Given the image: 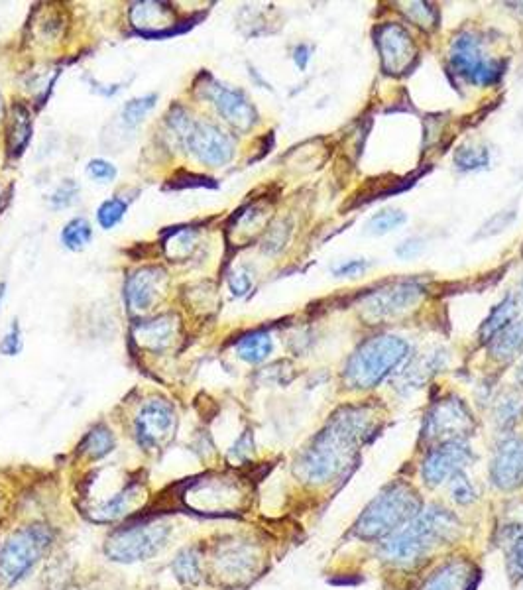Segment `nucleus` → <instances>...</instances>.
I'll list each match as a JSON object with an SVG mask.
<instances>
[{"label":"nucleus","mask_w":523,"mask_h":590,"mask_svg":"<svg viewBox=\"0 0 523 590\" xmlns=\"http://www.w3.org/2000/svg\"><path fill=\"white\" fill-rule=\"evenodd\" d=\"M378 431L376 415L366 406L343 408L311 441L295 463V474L309 484H327L349 471L360 447Z\"/></svg>","instance_id":"1"},{"label":"nucleus","mask_w":523,"mask_h":590,"mask_svg":"<svg viewBox=\"0 0 523 590\" xmlns=\"http://www.w3.org/2000/svg\"><path fill=\"white\" fill-rule=\"evenodd\" d=\"M461 533L459 518L439 506L419 512L406 528L390 535L382 545V555L396 567H415L435 549L455 541Z\"/></svg>","instance_id":"2"},{"label":"nucleus","mask_w":523,"mask_h":590,"mask_svg":"<svg viewBox=\"0 0 523 590\" xmlns=\"http://www.w3.org/2000/svg\"><path fill=\"white\" fill-rule=\"evenodd\" d=\"M421 512L419 492L407 482L386 486L354 524V535L364 541L388 539Z\"/></svg>","instance_id":"3"},{"label":"nucleus","mask_w":523,"mask_h":590,"mask_svg":"<svg viewBox=\"0 0 523 590\" xmlns=\"http://www.w3.org/2000/svg\"><path fill=\"white\" fill-rule=\"evenodd\" d=\"M407 356V343L398 337H376L366 341L350 356L345 368V384L352 390L378 386Z\"/></svg>","instance_id":"4"},{"label":"nucleus","mask_w":523,"mask_h":590,"mask_svg":"<svg viewBox=\"0 0 523 590\" xmlns=\"http://www.w3.org/2000/svg\"><path fill=\"white\" fill-rule=\"evenodd\" d=\"M52 543V531L46 526H28L14 531L0 547V581L14 585L34 569Z\"/></svg>","instance_id":"5"},{"label":"nucleus","mask_w":523,"mask_h":590,"mask_svg":"<svg viewBox=\"0 0 523 590\" xmlns=\"http://www.w3.org/2000/svg\"><path fill=\"white\" fill-rule=\"evenodd\" d=\"M172 533V526L162 520L142 522L113 531L105 543V553L117 563H138L158 555Z\"/></svg>","instance_id":"6"},{"label":"nucleus","mask_w":523,"mask_h":590,"mask_svg":"<svg viewBox=\"0 0 523 590\" xmlns=\"http://www.w3.org/2000/svg\"><path fill=\"white\" fill-rule=\"evenodd\" d=\"M451 67L468 83L486 87L502 79L506 63L490 58L474 34H461L451 48Z\"/></svg>","instance_id":"7"},{"label":"nucleus","mask_w":523,"mask_h":590,"mask_svg":"<svg viewBox=\"0 0 523 590\" xmlns=\"http://www.w3.org/2000/svg\"><path fill=\"white\" fill-rule=\"evenodd\" d=\"M474 431V419L468 412L463 400L449 398L431 408V412L425 417L423 425V441L429 445L435 443H457L470 437Z\"/></svg>","instance_id":"8"},{"label":"nucleus","mask_w":523,"mask_h":590,"mask_svg":"<svg viewBox=\"0 0 523 590\" xmlns=\"http://www.w3.org/2000/svg\"><path fill=\"white\" fill-rule=\"evenodd\" d=\"M423 286L417 282H396L380 288L378 292L364 295L362 299V311L364 317L370 321H380L386 317H394L402 311L415 305L421 295H423Z\"/></svg>","instance_id":"9"},{"label":"nucleus","mask_w":523,"mask_h":590,"mask_svg":"<svg viewBox=\"0 0 523 590\" xmlns=\"http://www.w3.org/2000/svg\"><path fill=\"white\" fill-rule=\"evenodd\" d=\"M185 148L203 164L219 168L233 160V138L211 122H195Z\"/></svg>","instance_id":"10"},{"label":"nucleus","mask_w":523,"mask_h":590,"mask_svg":"<svg viewBox=\"0 0 523 590\" xmlns=\"http://www.w3.org/2000/svg\"><path fill=\"white\" fill-rule=\"evenodd\" d=\"M138 443L152 451L160 449L174 437L175 412L166 400H152L142 406L134 423Z\"/></svg>","instance_id":"11"},{"label":"nucleus","mask_w":523,"mask_h":590,"mask_svg":"<svg viewBox=\"0 0 523 590\" xmlns=\"http://www.w3.org/2000/svg\"><path fill=\"white\" fill-rule=\"evenodd\" d=\"M183 500L199 514H225L240 500V492L229 480H197L185 490Z\"/></svg>","instance_id":"12"},{"label":"nucleus","mask_w":523,"mask_h":590,"mask_svg":"<svg viewBox=\"0 0 523 590\" xmlns=\"http://www.w3.org/2000/svg\"><path fill=\"white\" fill-rule=\"evenodd\" d=\"M470 461H472V453L468 451L463 441L445 443L429 451L421 474L429 486H439L463 474Z\"/></svg>","instance_id":"13"},{"label":"nucleus","mask_w":523,"mask_h":590,"mask_svg":"<svg viewBox=\"0 0 523 590\" xmlns=\"http://www.w3.org/2000/svg\"><path fill=\"white\" fill-rule=\"evenodd\" d=\"M378 50H380V58H382V65L386 69V73L398 75L404 73L413 59L417 56L415 44L409 38L406 28L398 26V24H386L378 30Z\"/></svg>","instance_id":"14"},{"label":"nucleus","mask_w":523,"mask_h":590,"mask_svg":"<svg viewBox=\"0 0 523 590\" xmlns=\"http://www.w3.org/2000/svg\"><path fill=\"white\" fill-rule=\"evenodd\" d=\"M207 97L213 101V105L217 107V111L223 115V118L231 122L238 130H248L258 120L256 109L246 99V95L238 89H231L223 83L211 81L207 85Z\"/></svg>","instance_id":"15"},{"label":"nucleus","mask_w":523,"mask_h":590,"mask_svg":"<svg viewBox=\"0 0 523 590\" xmlns=\"http://www.w3.org/2000/svg\"><path fill=\"white\" fill-rule=\"evenodd\" d=\"M492 480L502 490H514L523 484V439L514 437L500 445L494 463Z\"/></svg>","instance_id":"16"},{"label":"nucleus","mask_w":523,"mask_h":590,"mask_svg":"<svg viewBox=\"0 0 523 590\" xmlns=\"http://www.w3.org/2000/svg\"><path fill=\"white\" fill-rule=\"evenodd\" d=\"M217 571L227 581H246L256 573L258 555L248 543H227L217 551Z\"/></svg>","instance_id":"17"},{"label":"nucleus","mask_w":523,"mask_h":590,"mask_svg":"<svg viewBox=\"0 0 523 590\" xmlns=\"http://www.w3.org/2000/svg\"><path fill=\"white\" fill-rule=\"evenodd\" d=\"M476 585L478 567L465 559H457L435 571L419 590H474Z\"/></svg>","instance_id":"18"},{"label":"nucleus","mask_w":523,"mask_h":590,"mask_svg":"<svg viewBox=\"0 0 523 590\" xmlns=\"http://www.w3.org/2000/svg\"><path fill=\"white\" fill-rule=\"evenodd\" d=\"M164 272L160 268H144L128 278L126 282V301L132 311H146L156 299V292Z\"/></svg>","instance_id":"19"},{"label":"nucleus","mask_w":523,"mask_h":590,"mask_svg":"<svg viewBox=\"0 0 523 590\" xmlns=\"http://www.w3.org/2000/svg\"><path fill=\"white\" fill-rule=\"evenodd\" d=\"M138 498H140V486L130 484V486L122 488L117 494H113L109 500L95 506L91 510V518L95 522H115V520H120L122 516H126L134 508Z\"/></svg>","instance_id":"20"},{"label":"nucleus","mask_w":523,"mask_h":590,"mask_svg":"<svg viewBox=\"0 0 523 590\" xmlns=\"http://www.w3.org/2000/svg\"><path fill=\"white\" fill-rule=\"evenodd\" d=\"M174 335L175 323L172 317H158L136 327V341L150 351L166 349L174 341Z\"/></svg>","instance_id":"21"},{"label":"nucleus","mask_w":523,"mask_h":590,"mask_svg":"<svg viewBox=\"0 0 523 590\" xmlns=\"http://www.w3.org/2000/svg\"><path fill=\"white\" fill-rule=\"evenodd\" d=\"M490 353L500 362H512L523 353V321L512 323L490 341Z\"/></svg>","instance_id":"22"},{"label":"nucleus","mask_w":523,"mask_h":590,"mask_svg":"<svg viewBox=\"0 0 523 590\" xmlns=\"http://www.w3.org/2000/svg\"><path fill=\"white\" fill-rule=\"evenodd\" d=\"M132 22L136 28H150V34H156L158 30L172 24V10L160 2H142L132 8Z\"/></svg>","instance_id":"23"},{"label":"nucleus","mask_w":523,"mask_h":590,"mask_svg":"<svg viewBox=\"0 0 523 590\" xmlns=\"http://www.w3.org/2000/svg\"><path fill=\"white\" fill-rule=\"evenodd\" d=\"M516 315H518V303H516V299L512 295H508L502 303H498L492 309L490 317L482 323L480 339L482 341H492L496 335H500L506 327L512 325Z\"/></svg>","instance_id":"24"},{"label":"nucleus","mask_w":523,"mask_h":590,"mask_svg":"<svg viewBox=\"0 0 523 590\" xmlns=\"http://www.w3.org/2000/svg\"><path fill=\"white\" fill-rule=\"evenodd\" d=\"M272 349H274V343H272L270 333H266V331L248 333L236 343V353L242 360H246L250 364H258V362L266 360L272 354Z\"/></svg>","instance_id":"25"},{"label":"nucleus","mask_w":523,"mask_h":590,"mask_svg":"<svg viewBox=\"0 0 523 590\" xmlns=\"http://www.w3.org/2000/svg\"><path fill=\"white\" fill-rule=\"evenodd\" d=\"M32 138V117L30 111L24 105H16L12 109V126H10V152L12 154H22L24 148L28 146Z\"/></svg>","instance_id":"26"},{"label":"nucleus","mask_w":523,"mask_h":590,"mask_svg":"<svg viewBox=\"0 0 523 590\" xmlns=\"http://www.w3.org/2000/svg\"><path fill=\"white\" fill-rule=\"evenodd\" d=\"M172 569H174L177 581H181L183 585L199 583L201 581V557H199L197 549L189 547V549L179 551L175 555Z\"/></svg>","instance_id":"27"},{"label":"nucleus","mask_w":523,"mask_h":590,"mask_svg":"<svg viewBox=\"0 0 523 590\" xmlns=\"http://www.w3.org/2000/svg\"><path fill=\"white\" fill-rule=\"evenodd\" d=\"M115 445H117V441H115V435L111 433V429L105 425H99L89 431V435L85 437V441L81 445V451L89 459L97 461V459L107 457L115 449Z\"/></svg>","instance_id":"28"},{"label":"nucleus","mask_w":523,"mask_h":590,"mask_svg":"<svg viewBox=\"0 0 523 590\" xmlns=\"http://www.w3.org/2000/svg\"><path fill=\"white\" fill-rule=\"evenodd\" d=\"M61 244L67 248V250H73V252H79L83 250L91 238H93V229L91 225L85 221V219H73L69 221L63 231H61Z\"/></svg>","instance_id":"29"},{"label":"nucleus","mask_w":523,"mask_h":590,"mask_svg":"<svg viewBox=\"0 0 523 590\" xmlns=\"http://www.w3.org/2000/svg\"><path fill=\"white\" fill-rule=\"evenodd\" d=\"M404 223H406V213H402L398 209H384L368 221L366 231L370 235H388V233L396 231L398 227H402Z\"/></svg>","instance_id":"30"},{"label":"nucleus","mask_w":523,"mask_h":590,"mask_svg":"<svg viewBox=\"0 0 523 590\" xmlns=\"http://www.w3.org/2000/svg\"><path fill=\"white\" fill-rule=\"evenodd\" d=\"M523 413V396L518 392L506 394L496 406V421L500 427H512Z\"/></svg>","instance_id":"31"},{"label":"nucleus","mask_w":523,"mask_h":590,"mask_svg":"<svg viewBox=\"0 0 523 590\" xmlns=\"http://www.w3.org/2000/svg\"><path fill=\"white\" fill-rule=\"evenodd\" d=\"M455 164L461 168V170H480V168H486L490 164V156H488V150L482 148V146H476V144H465L457 150L455 154Z\"/></svg>","instance_id":"32"},{"label":"nucleus","mask_w":523,"mask_h":590,"mask_svg":"<svg viewBox=\"0 0 523 590\" xmlns=\"http://www.w3.org/2000/svg\"><path fill=\"white\" fill-rule=\"evenodd\" d=\"M156 95H146V97H140V99H132L124 105L122 109V122L130 128L138 126L144 117L154 109L156 105Z\"/></svg>","instance_id":"33"},{"label":"nucleus","mask_w":523,"mask_h":590,"mask_svg":"<svg viewBox=\"0 0 523 590\" xmlns=\"http://www.w3.org/2000/svg\"><path fill=\"white\" fill-rule=\"evenodd\" d=\"M126 201H122V199H118V197H113V199H109V201H105L101 207H99V213H97V219H99V223H101V227L103 229H113V227H117L118 223L124 219V215H126Z\"/></svg>","instance_id":"34"},{"label":"nucleus","mask_w":523,"mask_h":590,"mask_svg":"<svg viewBox=\"0 0 523 590\" xmlns=\"http://www.w3.org/2000/svg\"><path fill=\"white\" fill-rule=\"evenodd\" d=\"M409 18L421 26V28H435L437 22H439V16H437V10L425 2H415V4H409Z\"/></svg>","instance_id":"35"},{"label":"nucleus","mask_w":523,"mask_h":590,"mask_svg":"<svg viewBox=\"0 0 523 590\" xmlns=\"http://www.w3.org/2000/svg\"><path fill=\"white\" fill-rule=\"evenodd\" d=\"M516 219V211H500L496 213L478 233V238H486V236L500 235L504 229H508Z\"/></svg>","instance_id":"36"},{"label":"nucleus","mask_w":523,"mask_h":590,"mask_svg":"<svg viewBox=\"0 0 523 590\" xmlns=\"http://www.w3.org/2000/svg\"><path fill=\"white\" fill-rule=\"evenodd\" d=\"M193 244H195V235L193 233L179 231V233H175L174 238L168 244V254L172 258H177V260H183L193 250Z\"/></svg>","instance_id":"37"},{"label":"nucleus","mask_w":523,"mask_h":590,"mask_svg":"<svg viewBox=\"0 0 523 590\" xmlns=\"http://www.w3.org/2000/svg\"><path fill=\"white\" fill-rule=\"evenodd\" d=\"M20 351H22V331L18 321H12L8 333L0 341V353L4 356H16Z\"/></svg>","instance_id":"38"},{"label":"nucleus","mask_w":523,"mask_h":590,"mask_svg":"<svg viewBox=\"0 0 523 590\" xmlns=\"http://www.w3.org/2000/svg\"><path fill=\"white\" fill-rule=\"evenodd\" d=\"M451 496H453V500L459 502V504H470V502L476 498V492H474L472 484L468 482L465 472L459 474V476H455V478L451 480Z\"/></svg>","instance_id":"39"},{"label":"nucleus","mask_w":523,"mask_h":590,"mask_svg":"<svg viewBox=\"0 0 523 590\" xmlns=\"http://www.w3.org/2000/svg\"><path fill=\"white\" fill-rule=\"evenodd\" d=\"M77 193H79V185H75L71 179H67V181H63L58 189L52 193L50 201H52V205H54L56 209L69 207V205L75 201Z\"/></svg>","instance_id":"40"},{"label":"nucleus","mask_w":523,"mask_h":590,"mask_svg":"<svg viewBox=\"0 0 523 590\" xmlns=\"http://www.w3.org/2000/svg\"><path fill=\"white\" fill-rule=\"evenodd\" d=\"M87 174L99 183H111L117 177V168L107 160H91L87 166Z\"/></svg>","instance_id":"41"},{"label":"nucleus","mask_w":523,"mask_h":590,"mask_svg":"<svg viewBox=\"0 0 523 590\" xmlns=\"http://www.w3.org/2000/svg\"><path fill=\"white\" fill-rule=\"evenodd\" d=\"M288 235H290V227H288L286 221L274 225V227L270 229L268 236H266V240H264V250H268V252H278V250L286 244Z\"/></svg>","instance_id":"42"},{"label":"nucleus","mask_w":523,"mask_h":590,"mask_svg":"<svg viewBox=\"0 0 523 590\" xmlns=\"http://www.w3.org/2000/svg\"><path fill=\"white\" fill-rule=\"evenodd\" d=\"M508 567L514 577H523V537L508 549Z\"/></svg>","instance_id":"43"},{"label":"nucleus","mask_w":523,"mask_h":590,"mask_svg":"<svg viewBox=\"0 0 523 590\" xmlns=\"http://www.w3.org/2000/svg\"><path fill=\"white\" fill-rule=\"evenodd\" d=\"M229 286L233 290L234 295H246L252 288V276L246 270H234L229 278Z\"/></svg>","instance_id":"44"},{"label":"nucleus","mask_w":523,"mask_h":590,"mask_svg":"<svg viewBox=\"0 0 523 590\" xmlns=\"http://www.w3.org/2000/svg\"><path fill=\"white\" fill-rule=\"evenodd\" d=\"M366 268H368V262L362 260V258H356V260H347L341 266H337L333 270V274L339 276V278H349V276L354 278V276H360Z\"/></svg>","instance_id":"45"},{"label":"nucleus","mask_w":523,"mask_h":590,"mask_svg":"<svg viewBox=\"0 0 523 590\" xmlns=\"http://www.w3.org/2000/svg\"><path fill=\"white\" fill-rule=\"evenodd\" d=\"M425 244L421 238H407L406 242H402L398 248H396V254L404 260H411L415 256H419L423 252Z\"/></svg>","instance_id":"46"},{"label":"nucleus","mask_w":523,"mask_h":590,"mask_svg":"<svg viewBox=\"0 0 523 590\" xmlns=\"http://www.w3.org/2000/svg\"><path fill=\"white\" fill-rule=\"evenodd\" d=\"M293 58H295V63H297L299 69H305L307 61H309V48L307 46H297Z\"/></svg>","instance_id":"47"},{"label":"nucleus","mask_w":523,"mask_h":590,"mask_svg":"<svg viewBox=\"0 0 523 590\" xmlns=\"http://www.w3.org/2000/svg\"><path fill=\"white\" fill-rule=\"evenodd\" d=\"M2 297H4V284H0V301H2Z\"/></svg>","instance_id":"48"},{"label":"nucleus","mask_w":523,"mask_h":590,"mask_svg":"<svg viewBox=\"0 0 523 590\" xmlns=\"http://www.w3.org/2000/svg\"><path fill=\"white\" fill-rule=\"evenodd\" d=\"M518 378H520V382H522V384H523V364H522V368H520V374H518Z\"/></svg>","instance_id":"49"},{"label":"nucleus","mask_w":523,"mask_h":590,"mask_svg":"<svg viewBox=\"0 0 523 590\" xmlns=\"http://www.w3.org/2000/svg\"><path fill=\"white\" fill-rule=\"evenodd\" d=\"M0 118H2V99H0Z\"/></svg>","instance_id":"50"},{"label":"nucleus","mask_w":523,"mask_h":590,"mask_svg":"<svg viewBox=\"0 0 523 590\" xmlns=\"http://www.w3.org/2000/svg\"><path fill=\"white\" fill-rule=\"evenodd\" d=\"M522 254H523V248H522Z\"/></svg>","instance_id":"51"},{"label":"nucleus","mask_w":523,"mask_h":590,"mask_svg":"<svg viewBox=\"0 0 523 590\" xmlns=\"http://www.w3.org/2000/svg\"><path fill=\"white\" fill-rule=\"evenodd\" d=\"M522 290H523V284H522Z\"/></svg>","instance_id":"52"}]
</instances>
